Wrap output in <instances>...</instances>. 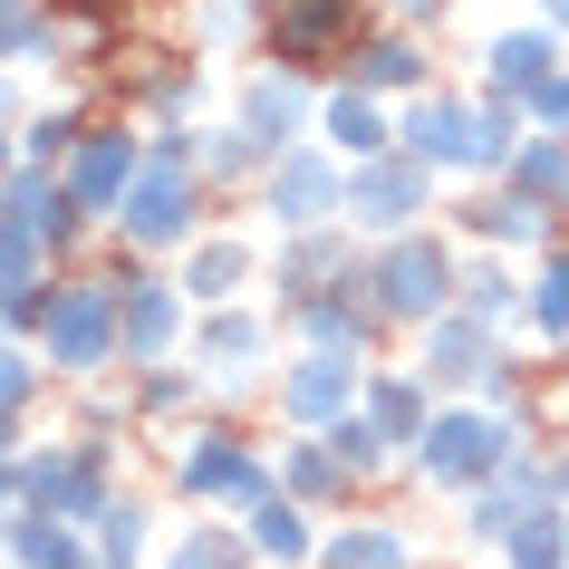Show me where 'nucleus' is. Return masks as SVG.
I'll return each instance as SVG.
<instances>
[{"label":"nucleus","mask_w":569,"mask_h":569,"mask_svg":"<svg viewBox=\"0 0 569 569\" xmlns=\"http://www.w3.org/2000/svg\"><path fill=\"white\" fill-rule=\"evenodd\" d=\"M531 319H540L550 338H569V251H560L550 270H540V300H531Z\"/></svg>","instance_id":"4468645a"},{"label":"nucleus","mask_w":569,"mask_h":569,"mask_svg":"<svg viewBox=\"0 0 569 569\" xmlns=\"http://www.w3.org/2000/svg\"><path fill=\"white\" fill-rule=\"evenodd\" d=\"M290 117H300V97H290V88H251V126H261V136H270V126H290Z\"/></svg>","instance_id":"aec40b11"},{"label":"nucleus","mask_w":569,"mask_h":569,"mask_svg":"<svg viewBox=\"0 0 569 569\" xmlns=\"http://www.w3.org/2000/svg\"><path fill=\"white\" fill-rule=\"evenodd\" d=\"M540 212H550V203H540V193H492V203H482L473 222H482V232H492V241H540V232H550Z\"/></svg>","instance_id":"0eeeda50"},{"label":"nucleus","mask_w":569,"mask_h":569,"mask_svg":"<svg viewBox=\"0 0 569 569\" xmlns=\"http://www.w3.org/2000/svg\"><path fill=\"white\" fill-rule=\"evenodd\" d=\"M550 68H560L550 30H511V39H492V88H521V97H531Z\"/></svg>","instance_id":"20e7f679"},{"label":"nucleus","mask_w":569,"mask_h":569,"mask_svg":"<svg viewBox=\"0 0 569 569\" xmlns=\"http://www.w3.org/2000/svg\"><path fill=\"white\" fill-rule=\"evenodd\" d=\"M358 203H367V222H406V203H416V174H367V183H358Z\"/></svg>","instance_id":"ddd939ff"},{"label":"nucleus","mask_w":569,"mask_h":569,"mask_svg":"<svg viewBox=\"0 0 569 569\" xmlns=\"http://www.w3.org/2000/svg\"><path fill=\"white\" fill-rule=\"evenodd\" d=\"M367 78H377V88H406V78H416V49H406V39H387V49L367 59Z\"/></svg>","instance_id":"6ab92c4d"},{"label":"nucleus","mask_w":569,"mask_h":569,"mask_svg":"<svg viewBox=\"0 0 569 569\" xmlns=\"http://www.w3.org/2000/svg\"><path fill=\"white\" fill-rule=\"evenodd\" d=\"M10 396H20V358H0V406H10Z\"/></svg>","instance_id":"393cba45"},{"label":"nucleus","mask_w":569,"mask_h":569,"mask_svg":"<svg viewBox=\"0 0 569 569\" xmlns=\"http://www.w3.org/2000/svg\"><path fill=\"white\" fill-rule=\"evenodd\" d=\"M183 569H232V550H183Z\"/></svg>","instance_id":"b1692460"},{"label":"nucleus","mask_w":569,"mask_h":569,"mask_svg":"<svg viewBox=\"0 0 569 569\" xmlns=\"http://www.w3.org/2000/svg\"><path fill=\"white\" fill-rule=\"evenodd\" d=\"M164 329H174V300H136V319H126V348H164Z\"/></svg>","instance_id":"f3484780"},{"label":"nucleus","mask_w":569,"mask_h":569,"mask_svg":"<svg viewBox=\"0 0 569 569\" xmlns=\"http://www.w3.org/2000/svg\"><path fill=\"white\" fill-rule=\"evenodd\" d=\"M338 569H406V540L358 531V540H338Z\"/></svg>","instance_id":"2eb2a0df"},{"label":"nucleus","mask_w":569,"mask_h":569,"mask_svg":"<svg viewBox=\"0 0 569 569\" xmlns=\"http://www.w3.org/2000/svg\"><path fill=\"white\" fill-rule=\"evenodd\" d=\"M329 136H338L348 154H377V146H387V126H377L367 97H338V107H329Z\"/></svg>","instance_id":"f8f14e48"},{"label":"nucleus","mask_w":569,"mask_h":569,"mask_svg":"<svg viewBox=\"0 0 569 569\" xmlns=\"http://www.w3.org/2000/svg\"><path fill=\"white\" fill-rule=\"evenodd\" d=\"M20 270H30V241H20V232H0V290H20Z\"/></svg>","instance_id":"5701e85b"},{"label":"nucleus","mask_w":569,"mask_h":569,"mask_svg":"<svg viewBox=\"0 0 569 569\" xmlns=\"http://www.w3.org/2000/svg\"><path fill=\"white\" fill-rule=\"evenodd\" d=\"M377 290H387V309H445V251H435V241H406V251H387Z\"/></svg>","instance_id":"f03ea898"},{"label":"nucleus","mask_w":569,"mask_h":569,"mask_svg":"<svg viewBox=\"0 0 569 569\" xmlns=\"http://www.w3.org/2000/svg\"><path fill=\"white\" fill-rule=\"evenodd\" d=\"M203 280H212V290H222V280H241V251H203V261H193V290H203Z\"/></svg>","instance_id":"4be33fe9"},{"label":"nucleus","mask_w":569,"mask_h":569,"mask_svg":"<svg viewBox=\"0 0 569 569\" xmlns=\"http://www.w3.org/2000/svg\"><path fill=\"white\" fill-rule=\"evenodd\" d=\"M183 482H193V492H251V463L212 435V453H193V463H183Z\"/></svg>","instance_id":"9d476101"},{"label":"nucleus","mask_w":569,"mask_h":569,"mask_svg":"<svg viewBox=\"0 0 569 569\" xmlns=\"http://www.w3.org/2000/svg\"><path fill=\"white\" fill-rule=\"evenodd\" d=\"M531 117L550 126V136H569V68H550V78L531 88Z\"/></svg>","instance_id":"dca6fc26"},{"label":"nucleus","mask_w":569,"mask_h":569,"mask_svg":"<svg viewBox=\"0 0 569 569\" xmlns=\"http://www.w3.org/2000/svg\"><path fill=\"white\" fill-rule=\"evenodd\" d=\"M49 329H59V358H68V367H88L97 348H107V300H97V290H78V300H59V319H49Z\"/></svg>","instance_id":"39448f33"},{"label":"nucleus","mask_w":569,"mask_h":569,"mask_svg":"<svg viewBox=\"0 0 569 569\" xmlns=\"http://www.w3.org/2000/svg\"><path fill=\"white\" fill-rule=\"evenodd\" d=\"M463 290H473V319H502V300H511V290H502V270H473Z\"/></svg>","instance_id":"412c9836"},{"label":"nucleus","mask_w":569,"mask_h":569,"mask_svg":"<svg viewBox=\"0 0 569 569\" xmlns=\"http://www.w3.org/2000/svg\"><path fill=\"white\" fill-rule=\"evenodd\" d=\"M540 10H550V20H569V0H540Z\"/></svg>","instance_id":"a878e982"},{"label":"nucleus","mask_w":569,"mask_h":569,"mask_svg":"<svg viewBox=\"0 0 569 569\" xmlns=\"http://www.w3.org/2000/svg\"><path fill=\"white\" fill-rule=\"evenodd\" d=\"M329 193H338V183H329V164H290V174L270 183V203H290V222H309V212H329Z\"/></svg>","instance_id":"1a4fd4ad"},{"label":"nucleus","mask_w":569,"mask_h":569,"mask_svg":"<svg viewBox=\"0 0 569 569\" xmlns=\"http://www.w3.org/2000/svg\"><path fill=\"white\" fill-rule=\"evenodd\" d=\"M338 396H348V367L338 358H309L300 377H290V406H300V416H329Z\"/></svg>","instance_id":"9b49d317"},{"label":"nucleus","mask_w":569,"mask_h":569,"mask_svg":"<svg viewBox=\"0 0 569 569\" xmlns=\"http://www.w3.org/2000/svg\"><path fill=\"white\" fill-rule=\"evenodd\" d=\"M435 377H492V348H482V329H435Z\"/></svg>","instance_id":"6e6552de"},{"label":"nucleus","mask_w":569,"mask_h":569,"mask_svg":"<svg viewBox=\"0 0 569 569\" xmlns=\"http://www.w3.org/2000/svg\"><path fill=\"white\" fill-rule=\"evenodd\" d=\"M425 463L445 482H482L492 463H511V435L482 416H435V435H425Z\"/></svg>","instance_id":"f257e3e1"},{"label":"nucleus","mask_w":569,"mask_h":569,"mask_svg":"<svg viewBox=\"0 0 569 569\" xmlns=\"http://www.w3.org/2000/svg\"><path fill=\"white\" fill-rule=\"evenodd\" d=\"M126 174H136L126 136H97V146H88V164H78V203H107V193H126Z\"/></svg>","instance_id":"423d86ee"},{"label":"nucleus","mask_w":569,"mask_h":569,"mask_svg":"<svg viewBox=\"0 0 569 569\" xmlns=\"http://www.w3.org/2000/svg\"><path fill=\"white\" fill-rule=\"evenodd\" d=\"M251 540H261V550H300V511H290V502H261V531H251Z\"/></svg>","instance_id":"a211bd4d"},{"label":"nucleus","mask_w":569,"mask_h":569,"mask_svg":"<svg viewBox=\"0 0 569 569\" xmlns=\"http://www.w3.org/2000/svg\"><path fill=\"white\" fill-rule=\"evenodd\" d=\"M560 492H569V463H560Z\"/></svg>","instance_id":"bb28decb"},{"label":"nucleus","mask_w":569,"mask_h":569,"mask_svg":"<svg viewBox=\"0 0 569 569\" xmlns=\"http://www.w3.org/2000/svg\"><path fill=\"white\" fill-rule=\"evenodd\" d=\"M406 10H425V0H406Z\"/></svg>","instance_id":"cd10ccee"},{"label":"nucleus","mask_w":569,"mask_h":569,"mask_svg":"<svg viewBox=\"0 0 569 569\" xmlns=\"http://www.w3.org/2000/svg\"><path fill=\"white\" fill-rule=\"evenodd\" d=\"M126 232H136V241H174V232H183V174H174V164L136 183V203H126Z\"/></svg>","instance_id":"7ed1b4c3"}]
</instances>
